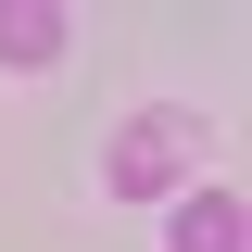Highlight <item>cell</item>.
I'll use <instances>...</instances> for the list:
<instances>
[{
	"instance_id": "6da1fadb",
	"label": "cell",
	"mask_w": 252,
	"mask_h": 252,
	"mask_svg": "<svg viewBox=\"0 0 252 252\" xmlns=\"http://www.w3.org/2000/svg\"><path fill=\"white\" fill-rule=\"evenodd\" d=\"M189 152H202V126H189L177 101H152V114H126V126H114V152H101V189H114V202H164V189L189 177Z\"/></svg>"
},
{
	"instance_id": "7a4b0ae2",
	"label": "cell",
	"mask_w": 252,
	"mask_h": 252,
	"mask_svg": "<svg viewBox=\"0 0 252 252\" xmlns=\"http://www.w3.org/2000/svg\"><path fill=\"white\" fill-rule=\"evenodd\" d=\"M63 38H76V13H63V0H0V63H13V76L63 63Z\"/></svg>"
},
{
	"instance_id": "3957f363",
	"label": "cell",
	"mask_w": 252,
	"mask_h": 252,
	"mask_svg": "<svg viewBox=\"0 0 252 252\" xmlns=\"http://www.w3.org/2000/svg\"><path fill=\"white\" fill-rule=\"evenodd\" d=\"M240 227H252V215H240V189H189L177 227H164V252H252Z\"/></svg>"
}]
</instances>
